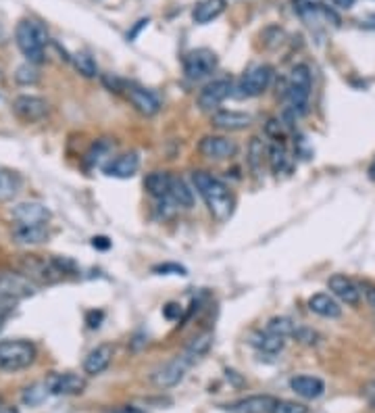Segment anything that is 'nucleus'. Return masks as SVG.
<instances>
[{
    "label": "nucleus",
    "mask_w": 375,
    "mask_h": 413,
    "mask_svg": "<svg viewBox=\"0 0 375 413\" xmlns=\"http://www.w3.org/2000/svg\"><path fill=\"white\" fill-rule=\"evenodd\" d=\"M192 182H194V188L198 190V194L203 196L207 209L211 211V215L217 222H228L234 213V207H236V201H234V194L230 192V188L219 177H215L213 173L203 171V169L192 171Z\"/></svg>",
    "instance_id": "f257e3e1"
},
{
    "label": "nucleus",
    "mask_w": 375,
    "mask_h": 413,
    "mask_svg": "<svg viewBox=\"0 0 375 413\" xmlns=\"http://www.w3.org/2000/svg\"><path fill=\"white\" fill-rule=\"evenodd\" d=\"M15 40L19 50L29 63H42L44 61V48L48 44V34L46 27L34 19H23L19 21L15 29Z\"/></svg>",
    "instance_id": "f03ea898"
},
{
    "label": "nucleus",
    "mask_w": 375,
    "mask_h": 413,
    "mask_svg": "<svg viewBox=\"0 0 375 413\" xmlns=\"http://www.w3.org/2000/svg\"><path fill=\"white\" fill-rule=\"evenodd\" d=\"M311 90H313V75L311 69L307 65H296L290 75H288V84H286V101H288V109L292 111V115L300 117L307 113L309 107V99H311Z\"/></svg>",
    "instance_id": "7ed1b4c3"
},
{
    "label": "nucleus",
    "mask_w": 375,
    "mask_h": 413,
    "mask_svg": "<svg viewBox=\"0 0 375 413\" xmlns=\"http://www.w3.org/2000/svg\"><path fill=\"white\" fill-rule=\"evenodd\" d=\"M36 359V347L29 340H2L0 342V370L21 372Z\"/></svg>",
    "instance_id": "20e7f679"
},
{
    "label": "nucleus",
    "mask_w": 375,
    "mask_h": 413,
    "mask_svg": "<svg viewBox=\"0 0 375 413\" xmlns=\"http://www.w3.org/2000/svg\"><path fill=\"white\" fill-rule=\"evenodd\" d=\"M217 67H219V57L211 48H194L184 57V73L192 82L213 75Z\"/></svg>",
    "instance_id": "39448f33"
},
{
    "label": "nucleus",
    "mask_w": 375,
    "mask_h": 413,
    "mask_svg": "<svg viewBox=\"0 0 375 413\" xmlns=\"http://www.w3.org/2000/svg\"><path fill=\"white\" fill-rule=\"evenodd\" d=\"M271 80H273V67H269V65H256V67H252L250 71H247L242 75V80L234 88V94L232 96H236V99H254V96H260L271 86Z\"/></svg>",
    "instance_id": "423d86ee"
},
{
    "label": "nucleus",
    "mask_w": 375,
    "mask_h": 413,
    "mask_svg": "<svg viewBox=\"0 0 375 413\" xmlns=\"http://www.w3.org/2000/svg\"><path fill=\"white\" fill-rule=\"evenodd\" d=\"M190 365H192V361L188 357L177 355L175 359L167 361L163 368H159L152 374V384L159 386V389H173V386H177L186 378Z\"/></svg>",
    "instance_id": "0eeeda50"
},
{
    "label": "nucleus",
    "mask_w": 375,
    "mask_h": 413,
    "mask_svg": "<svg viewBox=\"0 0 375 413\" xmlns=\"http://www.w3.org/2000/svg\"><path fill=\"white\" fill-rule=\"evenodd\" d=\"M234 94V84H232V80H228V78H221V80H213L211 84H207L203 90H200V94H198V107L203 109V111H213V109H217L228 96H232Z\"/></svg>",
    "instance_id": "6e6552de"
},
{
    "label": "nucleus",
    "mask_w": 375,
    "mask_h": 413,
    "mask_svg": "<svg viewBox=\"0 0 375 413\" xmlns=\"http://www.w3.org/2000/svg\"><path fill=\"white\" fill-rule=\"evenodd\" d=\"M13 113L27 124L40 122L48 115V103L40 96H31V94H23L17 96L13 101Z\"/></svg>",
    "instance_id": "1a4fd4ad"
},
{
    "label": "nucleus",
    "mask_w": 375,
    "mask_h": 413,
    "mask_svg": "<svg viewBox=\"0 0 375 413\" xmlns=\"http://www.w3.org/2000/svg\"><path fill=\"white\" fill-rule=\"evenodd\" d=\"M46 389L54 397H71V395H82L86 389V380L78 374H50L46 380Z\"/></svg>",
    "instance_id": "9d476101"
},
{
    "label": "nucleus",
    "mask_w": 375,
    "mask_h": 413,
    "mask_svg": "<svg viewBox=\"0 0 375 413\" xmlns=\"http://www.w3.org/2000/svg\"><path fill=\"white\" fill-rule=\"evenodd\" d=\"M198 152L213 161L232 159L238 152V144L228 136H205L198 142Z\"/></svg>",
    "instance_id": "9b49d317"
},
{
    "label": "nucleus",
    "mask_w": 375,
    "mask_h": 413,
    "mask_svg": "<svg viewBox=\"0 0 375 413\" xmlns=\"http://www.w3.org/2000/svg\"><path fill=\"white\" fill-rule=\"evenodd\" d=\"M13 219L17 226H46L50 219V211L42 203H21L13 209Z\"/></svg>",
    "instance_id": "f8f14e48"
},
{
    "label": "nucleus",
    "mask_w": 375,
    "mask_h": 413,
    "mask_svg": "<svg viewBox=\"0 0 375 413\" xmlns=\"http://www.w3.org/2000/svg\"><path fill=\"white\" fill-rule=\"evenodd\" d=\"M279 399L273 395H250L244 399H238L234 403L223 405V410L230 413H271Z\"/></svg>",
    "instance_id": "ddd939ff"
},
{
    "label": "nucleus",
    "mask_w": 375,
    "mask_h": 413,
    "mask_svg": "<svg viewBox=\"0 0 375 413\" xmlns=\"http://www.w3.org/2000/svg\"><path fill=\"white\" fill-rule=\"evenodd\" d=\"M125 96L135 107V111H140L146 117H152L161 111V99L152 90H146L140 86H127Z\"/></svg>",
    "instance_id": "4468645a"
},
{
    "label": "nucleus",
    "mask_w": 375,
    "mask_h": 413,
    "mask_svg": "<svg viewBox=\"0 0 375 413\" xmlns=\"http://www.w3.org/2000/svg\"><path fill=\"white\" fill-rule=\"evenodd\" d=\"M328 288L332 290V294L344 303V305H351V307H357L361 303V290L359 286L342 274H334L330 280H328Z\"/></svg>",
    "instance_id": "2eb2a0df"
},
{
    "label": "nucleus",
    "mask_w": 375,
    "mask_h": 413,
    "mask_svg": "<svg viewBox=\"0 0 375 413\" xmlns=\"http://www.w3.org/2000/svg\"><path fill=\"white\" fill-rule=\"evenodd\" d=\"M21 268H23V275H27L29 280H38V282H54L61 277V272L54 268L52 259L46 261V259H40V257H25L21 261Z\"/></svg>",
    "instance_id": "dca6fc26"
},
{
    "label": "nucleus",
    "mask_w": 375,
    "mask_h": 413,
    "mask_svg": "<svg viewBox=\"0 0 375 413\" xmlns=\"http://www.w3.org/2000/svg\"><path fill=\"white\" fill-rule=\"evenodd\" d=\"M211 124L221 132H240L252 124V115L244 111H215L211 115Z\"/></svg>",
    "instance_id": "f3484780"
},
{
    "label": "nucleus",
    "mask_w": 375,
    "mask_h": 413,
    "mask_svg": "<svg viewBox=\"0 0 375 413\" xmlns=\"http://www.w3.org/2000/svg\"><path fill=\"white\" fill-rule=\"evenodd\" d=\"M138 167H140V157L135 152H124V154H117L115 159H109L103 165V171L109 177L127 180V177H131L138 171Z\"/></svg>",
    "instance_id": "a211bd4d"
},
{
    "label": "nucleus",
    "mask_w": 375,
    "mask_h": 413,
    "mask_svg": "<svg viewBox=\"0 0 375 413\" xmlns=\"http://www.w3.org/2000/svg\"><path fill=\"white\" fill-rule=\"evenodd\" d=\"M113 353H115L113 345H98L96 349H92V351L88 353L86 361H84V372H86L88 376H98V374H103V372L111 365Z\"/></svg>",
    "instance_id": "6ab92c4d"
},
{
    "label": "nucleus",
    "mask_w": 375,
    "mask_h": 413,
    "mask_svg": "<svg viewBox=\"0 0 375 413\" xmlns=\"http://www.w3.org/2000/svg\"><path fill=\"white\" fill-rule=\"evenodd\" d=\"M309 309L325 319H338L342 315V307L338 303V298L334 294L328 292H317L309 298Z\"/></svg>",
    "instance_id": "aec40b11"
},
{
    "label": "nucleus",
    "mask_w": 375,
    "mask_h": 413,
    "mask_svg": "<svg viewBox=\"0 0 375 413\" xmlns=\"http://www.w3.org/2000/svg\"><path fill=\"white\" fill-rule=\"evenodd\" d=\"M290 389L302 397V399H319L323 393H325V382L321 378H315V376H294L290 380Z\"/></svg>",
    "instance_id": "412c9836"
},
{
    "label": "nucleus",
    "mask_w": 375,
    "mask_h": 413,
    "mask_svg": "<svg viewBox=\"0 0 375 413\" xmlns=\"http://www.w3.org/2000/svg\"><path fill=\"white\" fill-rule=\"evenodd\" d=\"M171 184H173V175L167 173V171H152L144 177V188L150 196L159 198V201H165L169 198V192H171Z\"/></svg>",
    "instance_id": "4be33fe9"
},
{
    "label": "nucleus",
    "mask_w": 375,
    "mask_h": 413,
    "mask_svg": "<svg viewBox=\"0 0 375 413\" xmlns=\"http://www.w3.org/2000/svg\"><path fill=\"white\" fill-rule=\"evenodd\" d=\"M228 2L226 0H203L194 6V13H192V19L194 23L198 25H207L211 21H215L219 15H223Z\"/></svg>",
    "instance_id": "5701e85b"
},
{
    "label": "nucleus",
    "mask_w": 375,
    "mask_h": 413,
    "mask_svg": "<svg viewBox=\"0 0 375 413\" xmlns=\"http://www.w3.org/2000/svg\"><path fill=\"white\" fill-rule=\"evenodd\" d=\"M252 347H256L260 353H267V355H277L284 351L286 347V338L284 336H277V334H271L267 330H260V332H254L252 338H250Z\"/></svg>",
    "instance_id": "b1692460"
},
{
    "label": "nucleus",
    "mask_w": 375,
    "mask_h": 413,
    "mask_svg": "<svg viewBox=\"0 0 375 413\" xmlns=\"http://www.w3.org/2000/svg\"><path fill=\"white\" fill-rule=\"evenodd\" d=\"M169 201L175 207H179V209H192V205H194V192L190 190V186L182 177H173Z\"/></svg>",
    "instance_id": "393cba45"
},
{
    "label": "nucleus",
    "mask_w": 375,
    "mask_h": 413,
    "mask_svg": "<svg viewBox=\"0 0 375 413\" xmlns=\"http://www.w3.org/2000/svg\"><path fill=\"white\" fill-rule=\"evenodd\" d=\"M13 236L17 238V242L38 245V242H44L46 240L48 230H46V226H15Z\"/></svg>",
    "instance_id": "a878e982"
},
{
    "label": "nucleus",
    "mask_w": 375,
    "mask_h": 413,
    "mask_svg": "<svg viewBox=\"0 0 375 413\" xmlns=\"http://www.w3.org/2000/svg\"><path fill=\"white\" fill-rule=\"evenodd\" d=\"M211 345H213V334H211V332H205V334H200V336L192 338V340H190V345L186 347V351H184L182 355H184V357H188V359L194 363L196 359L205 357V355L211 351Z\"/></svg>",
    "instance_id": "bb28decb"
},
{
    "label": "nucleus",
    "mask_w": 375,
    "mask_h": 413,
    "mask_svg": "<svg viewBox=\"0 0 375 413\" xmlns=\"http://www.w3.org/2000/svg\"><path fill=\"white\" fill-rule=\"evenodd\" d=\"M21 188V177L13 171L0 169V203H6L17 196Z\"/></svg>",
    "instance_id": "cd10ccee"
},
{
    "label": "nucleus",
    "mask_w": 375,
    "mask_h": 413,
    "mask_svg": "<svg viewBox=\"0 0 375 413\" xmlns=\"http://www.w3.org/2000/svg\"><path fill=\"white\" fill-rule=\"evenodd\" d=\"M288 150L284 146L281 140H273V144L269 146V167L273 173H281L288 169Z\"/></svg>",
    "instance_id": "c85d7f7f"
},
{
    "label": "nucleus",
    "mask_w": 375,
    "mask_h": 413,
    "mask_svg": "<svg viewBox=\"0 0 375 413\" xmlns=\"http://www.w3.org/2000/svg\"><path fill=\"white\" fill-rule=\"evenodd\" d=\"M296 328H298V326H296V324H294V319H292V317H288V315H275V317H271V319L267 321V326H265V330H267V332L277 334V336H284V338L294 336Z\"/></svg>",
    "instance_id": "c756f323"
},
{
    "label": "nucleus",
    "mask_w": 375,
    "mask_h": 413,
    "mask_svg": "<svg viewBox=\"0 0 375 413\" xmlns=\"http://www.w3.org/2000/svg\"><path fill=\"white\" fill-rule=\"evenodd\" d=\"M73 65H75V69H78L84 78H88V80H92V78L98 75V65H96V61L92 59V55H88V52H75V55H73Z\"/></svg>",
    "instance_id": "7c9ffc66"
},
{
    "label": "nucleus",
    "mask_w": 375,
    "mask_h": 413,
    "mask_svg": "<svg viewBox=\"0 0 375 413\" xmlns=\"http://www.w3.org/2000/svg\"><path fill=\"white\" fill-rule=\"evenodd\" d=\"M263 157H265V144H263V140L260 138H252L249 144V165L254 173L260 171Z\"/></svg>",
    "instance_id": "2f4dec72"
},
{
    "label": "nucleus",
    "mask_w": 375,
    "mask_h": 413,
    "mask_svg": "<svg viewBox=\"0 0 375 413\" xmlns=\"http://www.w3.org/2000/svg\"><path fill=\"white\" fill-rule=\"evenodd\" d=\"M48 389H46V382H40V384H31L29 389H25L23 393V403L25 405H40L46 397H48Z\"/></svg>",
    "instance_id": "473e14b6"
},
{
    "label": "nucleus",
    "mask_w": 375,
    "mask_h": 413,
    "mask_svg": "<svg viewBox=\"0 0 375 413\" xmlns=\"http://www.w3.org/2000/svg\"><path fill=\"white\" fill-rule=\"evenodd\" d=\"M109 152H111V144L105 142V140H101V142L92 144V148H90L88 154H86V161H88L90 165H105L103 161L109 157Z\"/></svg>",
    "instance_id": "72a5a7b5"
},
{
    "label": "nucleus",
    "mask_w": 375,
    "mask_h": 413,
    "mask_svg": "<svg viewBox=\"0 0 375 413\" xmlns=\"http://www.w3.org/2000/svg\"><path fill=\"white\" fill-rule=\"evenodd\" d=\"M15 80L23 86H29V84H36L38 82V69L34 67V63H27V65H21L15 73Z\"/></svg>",
    "instance_id": "f704fd0d"
},
{
    "label": "nucleus",
    "mask_w": 375,
    "mask_h": 413,
    "mask_svg": "<svg viewBox=\"0 0 375 413\" xmlns=\"http://www.w3.org/2000/svg\"><path fill=\"white\" fill-rule=\"evenodd\" d=\"M294 338H296L300 345H309V347H313V345L319 342V334H317L313 328H304V326H298V328H296Z\"/></svg>",
    "instance_id": "c9c22d12"
},
{
    "label": "nucleus",
    "mask_w": 375,
    "mask_h": 413,
    "mask_svg": "<svg viewBox=\"0 0 375 413\" xmlns=\"http://www.w3.org/2000/svg\"><path fill=\"white\" fill-rule=\"evenodd\" d=\"M152 274L156 275H188V270L177 263H161L152 268Z\"/></svg>",
    "instance_id": "e433bc0d"
},
{
    "label": "nucleus",
    "mask_w": 375,
    "mask_h": 413,
    "mask_svg": "<svg viewBox=\"0 0 375 413\" xmlns=\"http://www.w3.org/2000/svg\"><path fill=\"white\" fill-rule=\"evenodd\" d=\"M271 413H309V407L296 401H277Z\"/></svg>",
    "instance_id": "4c0bfd02"
},
{
    "label": "nucleus",
    "mask_w": 375,
    "mask_h": 413,
    "mask_svg": "<svg viewBox=\"0 0 375 413\" xmlns=\"http://www.w3.org/2000/svg\"><path fill=\"white\" fill-rule=\"evenodd\" d=\"M103 84L111 90V92H122V90H127L124 80L115 78V75H103Z\"/></svg>",
    "instance_id": "58836bf2"
},
{
    "label": "nucleus",
    "mask_w": 375,
    "mask_h": 413,
    "mask_svg": "<svg viewBox=\"0 0 375 413\" xmlns=\"http://www.w3.org/2000/svg\"><path fill=\"white\" fill-rule=\"evenodd\" d=\"M267 134L273 138V140H284L286 130H284L281 122H277V119H271V122L267 124Z\"/></svg>",
    "instance_id": "ea45409f"
},
{
    "label": "nucleus",
    "mask_w": 375,
    "mask_h": 413,
    "mask_svg": "<svg viewBox=\"0 0 375 413\" xmlns=\"http://www.w3.org/2000/svg\"><path fill=\"white\" fill-rule=\"evenodd\" d=\"M363 294H365V298H367L369 307H372V309H375V286L374 284L365 282V284H363Z\"/></svg>",
    "instance_id": "a19ab883"
},
{
    "label": "nucleus",
    "mask_w": 375,
    "mask_h": 413,
    "mask_svg": "<svg viewBox=\"0 0 375 413\" xmlns=\"http://www.w3.org/2000/svg\"><path fill=\"white\" fill-rule=\"evenodd\" d=\"M165 317L167 319H175V317H179V313H182V307L179 305H175V303H169L167 307H165Z\"/></svg>",
    "instance_id": "79ce46f5"
},
{
    "label": "nucleus",
    "mask_w": 375,
    "mask_h": 413,
    "mask_svg": "<svg viewBox=\"0 0 375 413\" xmlns=\"http://www.w3.org/2000/svg\"><path fill=\"white\" fill-rule=\"evenodd\" d=\"M92 247L94 249H101V251H107L111 247V242H109L107 236H96V238H92Z\"/></svg>",
    "instance_id": "37998d69"
},
{
    "label": "nucleus",
    "mask_w": 375,
    "mask_h": 413,
    "mask_svg": "<svg viewBox=\"0 0 375 413\" xmlns=\"http://www.w3.org/2000/svg\"><path fill=\"white\" fill-rule=\"evenodd\" d=\"M336 8H340V10H351L353 6H355V2L357 0H330Z\"/></svg>",
    "instance_id": "c03bdc74"
},
{
    "label": "nucleus",
    "mask_w": 375,
    "mask_h": 413,
    "mask_svg": "<svg viewBox=\"0 0 375 413\" xmlns=\"http://www.w3.org/2000/svg\"><path fill=\"white\" fill-rule=\"evenodd\" d=\"M146 25H148V19H140V21H138V25H135V27H133V29L127 34V38H129V40H133V38L140 34V29H142V27H146Z\"/></svg>",
    "instance_id": "a18cd8bd"
},
{
    "label": "nucleus",
    "mask_w": 375,
    "mask_h": 413,
    "mask_svg": "<svg viewBox=\"0 0 375 413\" xmlns=\"http://www.w3.org/2000/svg\"><path fill=\"white\" fill-rule=\"evenodd\" d=\"M115 413H144L142 410H138V407H122V410H117Z\"/></svg>",
    "instance_id": "49530a36"
},
{
    "label": "nucleus",
    "mask_w": 375,
    "mask_h": 413,
    "mask_svg": "<svg viewBox=\"0 0 375 413\" xmlns=\"http://www.w3.org/2000/svg\"><path fill=\"white\" fill-rule=\"evenodd\" d=\"M369 177H372V180H375V161L372 163V167H369Z\"/></svg>",
    "instance_id": "de8ad7c7"
},
{
    "label": "nucleus",
    "mask_w": 375,
    "mask_h": 413,
    "mask_svg": "<svg viewBox=\"0 0 375 413\" xmlns=\"http://www.w3.org/2000/svg\"><path fill=\"white\" fill-rule=\"evenodd\" d=\"M2 321H4V311H0V328H2Z\"/></svg>",
    "instance_id": "09e8293b"
},
{
    "label": "nucleus",
    "mask_w": 375,
    "mask_h": 413,
    "mask_svg": "<svg viewBox=\"0 0 375 413\" xmlns=\"http://www.w3.org/2000/svg\"><path fill=\"white\" fill-rule=\"evenodd\" d=\"M4 413H19L17 410H13V407H8V410H4Z\"/></svg>",
    "instance_id": "8fccbe9b"
},
{
    "label": "nucleus",
    "mask_w": 375,
    "mask_h": 413,
    "mask_svg": "<svg viewBox=\"0 0 375 413\" xmlns=\"http://www.w3.org/2000/svg\"><path fill=\"white\" fill-rule=\"evenodd\" d=\"M0 413H4V410H2V407H0Z\"/></svg>",
    "instance_id": "3c124183"
}]
</instances>
